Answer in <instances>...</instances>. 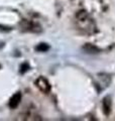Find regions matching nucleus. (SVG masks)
Instances as JSON below:
<instances>
[{
    "instance_id": "f257e3e1",
    "label": "nucleus",
    "mask_w": 115,
    "mask_h": 121,
    "mask_svg": "<svg viewBox=\"0 0 115 121\" xmlns=\"http://www.w3.org/2000/svg\"><path fill=\"white\" fill-rule=\"evenodd\" d=\"M76 17H77V20H78L79 23L83 24V28L86 24V29H93L94 22L92 21L89 14H88L86 11H84V10L79 11V12L76 14Z\"/></svg>"
},
{
    "instance_id": "f03ea898",
    "label": "nucleus",
    "mask_w": 115,
    "mask_h": 121,
    "mask_svg": "<svg viewBox=\"0 0 115 121\" xmlns=\"http://www.w3.org/2000/svg\"><path fill=\"white\" fill-rule=\"evenodd\" d=\"M35 86L40 89L43 93H49L51 91V84L48 81V79H45L44 77H40L35 80Z\"/></svg>"
},
{
    "instance_id": "7ed1b4c3",
    "label": "nucleus",
    "mask_w": 115,
    "mask_h": 121,
    "mask_svg": "<svg viewBox=\"0 0 115 121\" xmlns=\"http://www.w3.org/2000/svg\"><path fill=\"white\" fill-rule=\"evenodd\" d=\"M111 108H112V102L109 96H106L102 100V109L106 116H109L111 113Z\"/></svg>"
},
{
    "instance_id": "20e7f679",
    "label": "nucleus",
    "mask_w": 115,
    "mask_h": 121,
    "mask_svg": "<svg viewBox=\"0 0 115 121\" xmlns=\"http://www.w3.org/2000/svg\"><path fill=\"white\" fill-rule=\"evenodd\" d=\"M20 101H21V94L19 92L15 93L14 95L10 98V100H9V107L11 109L17 108L18 105L20 104Z\"/></svg>"
},
{
    "instance_id": "39448f33",
    "label": "nucleus",
    "mask_w": 115,
    "mask_h": 121,
    "mask_svg": "<svg viewBox=\"0 0 115 121\" xmlns=\"http://www.w3.org/2000/svg\"><path fill=\"white\" fill-rule=\"evenodd\" d=\"M21 24V23H20ZM22 27L23 28H26V30H28V31H32V32H40V27L38 26L37 24H34L32 22H28V21H23L22 22Z\"/></svg>"
},
{
    "instance_id": "423d86ee",
    "label": "nucleus",
    "mask_w": 115,
    "mask_h": 121,
    "mask_svg": "<svg viewBox=\"0 0 115 121\" xmlns=\"http://www.w3.org/2000/svg\"><path fill=\"white\" fill-rule=\"evenodd\" d=\"M84 50H85L87 52H89V54H95V52H99V48L94 47V45H92L90 43H88L86 45H84Z\"/></svg>"
},
{
    "instance_id": "0eeeda50",
    "label": "nucleus",
    "mask_w": 115,
    "mask_h": 121,
    "mask_svg": "<svg viewBox=\"0 0 115 121\" xmlns=\"http://www.w3.org/2000/svg\"><path fill=\"white\" fill-rule=\"evenodd\" d=\"M35 50L37 52H47L49 50V44L47 43H40L37 45V47L35 48Z\"/></svg>"
},
{
    "instance_id": "6e6552de",
    "label": "nucleus",
    "mask_w": 115,
    "mask_h": 121,
    "mask_svg": "<svg viewBox=\"0 0 115 121\" xmlns=\"http://www.w3.org/2000/svg\"><path fill=\"white\" fill-rule=\"evenodd\" d=\"M29 70V65L27 63H24V64H22V65L20 66V70H19V72H20L21 74H24L26 71H28Z\"/></svg>"
},
{
    "instance_id": "1a4fd4ad",
    "label": "nucleus",
    "mask_w": 115,
    "mask_h": 121,
    "mask_svg": "<svg viewBox=\"0 0 115 121\" xmlns=\"http://www.w3.org/2000/svg\"><path fill=\"white\" fill-rule=\"evenodd\" d=\"M0 30H1V31H10L11 28L6 27V26H2V25H0Z\"/></svg>"
},
{
    "instance_id": "9d476101",
    "label": "nucleus",
    "mask_w": 115,
    "mask_h": 121,
    "mask_svg": "<svg viewBox=\"0 0 115 121\" xmlns=\"http://www.w3.org/2000/svg\"><path fill=\"white\" fill-rule=\"evenodd\" d=\"M0 68H1V66H0Z\"/></svg>"
}]
</instances>
